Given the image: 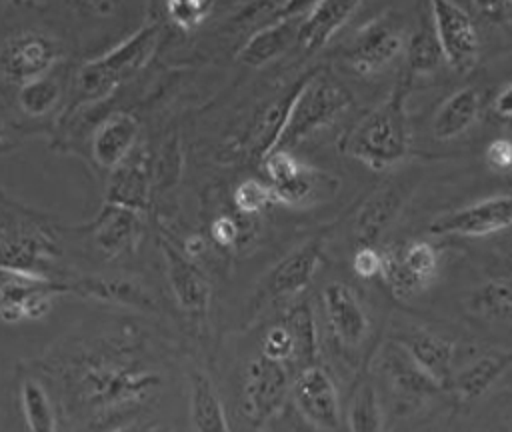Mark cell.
<instances>
[{"instance_id": "cell-1", "label": "cell", "mask_w": 512, "mask_h": 432, "mask_svg": "<svg viewBox=\"0 0 512 432\" xmlns=\"http://www.w3.org/2000/svg\"><path fill=\"white\" fill-rule=\"evenodd\" d=\"M404 102L406 88L398 84L384 102L356 122L342 140V150L374 170L398 164L410 146Z\"/></svg>"}, {"instance_id": "cell-2", "label": "cell", "mask_w": 512, "mask_h": 432, "mask_svg": "<svg viewBox=\"0 0 512 432\" xmlns=\"http://www.w3.org/2000/svg\"><path fill=\"white\" fill-rule=\"evenodd\" d=\"M78 386L96 410H116L144 402L162 384V376L136 360L100 356L82 366Z\"/></svg>"}, {"instance_id": "cell-3", "label": "cell", "mask_w": 512, "mask_h": 432, "mask_svg": "<svg viewBox=\"0 0 512 432\" xmlns=\"http://www.w3.org/2000/svg\"><path fill=\"white\" fill-rule=\"evenodd\" d=\"M350 92L322 74H308L290 96L284 122L272 142V150H290L302 138L330 124L350 106Z\"/></svg>"}, {"instance_id": "cell-4", "label": "cell", "mask_w": 512, "mask_h": 432, "mask_svg": "<svg viewBox=\"0 0 512 432\" xmlns=\"http://www.w3.org/2000/svg\"><path fill=\"white\" fill-rule=\"evenodd\" d=\"M158 34V24L142 26L110 52L82 64L76 74V94L80 102L100 100L118 84L132 78L154 52Z\"/></svg>"}, {"instance_id": "cell-5", "label": "cell", "mask_w": 512, "mask_h": 432, "mask_svg": "<svg viewBox=\"0 0 512 432\" xmlns=\"http://www.w3.org/2000/svg\"><path fill=\"white\" fill-rule=\"evenodd\" d=\"M66 292L68 282L0 266V320L6 324L38 320L50 310L54 296Z\"/></svg>"}, {"instance_id": "cell-6", "label": "cell", "mask_w": 512, "mask_h": 432, "mask_svg": "<svg viewBox=\"0 0 512 432\" xmlns=\"http://www.w3.org/2000/svg\"><path fill=\"white\" fill-rule=\"evenodd\" d=\"M60 42L42 30H18L0 46V72L16 84L46 76L60 60Z\"/></svg>"}, {"instance_id": "cell-7", "label": "cell", "mask_w": 512, "mask_h": 432, "mask_svg": "<svg viewBox=\"0 0 512 432\" xmlns=\"http://www.w3.org/2000/svg\"><path fill=\"white\" fill-rule=\"evenodd\" d=\"M290 374L280 362L254 358L244 374L242 386V410L252 426H264L272 416L280 412L290 394Z\"/></svg>"}, {"instance_id": "cell-8", "label": "cell", "mask_w": 512, "mask_h": 432, "mask_svg": "<svg viewBox=\"0 0 512 432\" xmlns=\"http://www.w3.org/2000/svg\"><path fill=\"white\" fill-rule=\"evenodd\" d=\"M290 396L300 416L320 432H336L340 426L338 390L320 364L300 368L290 384Z\"/></svg>"}, {"instance_id": "cell-9", "label": "cell", "mask_w": 512, "mask_h": 432, "mask_svg": "<svg viewBox=\"0 0 512 432\" xmlns=\"http://www.w3.org/2000/svg\"><path fill=\"white\" fill-rule=\"evenodd\" d=\"M406 48L404 24L392 12H386L366 24L348 44L344 56L360 74H372L390 64Z\"/></svg>"}, {"instance_id": "cell-10", "label": "cell", "mask_w": 512, "mask_h": 432, "mask_svg": "<svg viewBox=\"0 0 512 432\" xmlns=\"http://www.w3.org/2000/svg\"><path fill=\"white\" fill-rule=\"evenodd\" d=\"M428 8L444 62L458 72H466L478 56V34L472 16L456 2L434 0Z\"/></svg>"}, {"instance_id": "cell-11", "label": "cell", "mask_w": 512, "mask_h": 432, "mask_svg": "<svg viewBox=\"0 0 512 432\" xmlns=\"http://www.w3.org/2000/svg\"><path fill=\"white\" fill-rule=\"evenodd\" d=\"M512 224V194H496L434 218L428 230L436 236H486Z\"/></svg>"}, {"instance_id": "cell-12", "label": "cell", "mask_w": 512, "mask_h": 432, "mask_svg": "<svg viewBox=\"0 0 512 432\" xmlns=\"http://www.w3.org/2000/svg\"><path fill=\"white\" fill-rule=\"evenodd\" d=\"M262 160L274 202L286 206L306 204L314 196L318 182L328 180V174L300 162L290 150H272Z\"/></svg>"}, {"instance_id": "cell-13", "label": "cell", "mask_w": 512, "mask_h": 432, "mask_svg": "<svg viewBox=\"0 0 512 432\" xmlns=\"http://www.w3.org/2000/svg\"><path fill=\"white\" fill-rule=\"evenodd\" d=\"M160 248L166 262L168 284L174 292L178 306L194 316L204 314L210 302V284L206 276L186 252H182L168 240H160Z\"/></svg>"}, {"instance_id": "cell-14", "label": "cell", "mask_w": 512, "mask_h": 432, "mask_svg": "<svg viewBox=\"0 0 512 432\" xmlns=\"http://www.w3.org/2000/svg\"><path fill=\"white\" fill-rule=\"evenodd\" d=\"M322 306L332 334L346 346H356L368 332V316L352 288L332 280L322 290Z\"/></svg>"}, {"instance_id": "cell-15", "label": "cell", "mask_w": 512, "mask_h": 432, "mask_svg": "<svg viewBox=\"0 0 512 432\" xmlns=\"http://www.w3.org/2000/svg\"><path fill=\"white\" fill-rule=\"evenodd\" d=\"M394 342L440 386L444 388L452 380L454 344L424 328H412L400 332Z\"/></svg>"}, {"instance_id": "cell-16", "label": "cell", "mask_w": 512, "mask_h": 432, "mask_svg": "<svg viewBox=\"0 0 512 432\" xmlns=\"http://www.w3.org/2000/svg\"><path fill=\"white\" fill-rule=\"evenodd\" d=\"M322 246V238H312L284 256L270 272L268 292L272 296H294L302 292L320 266Z\"/></svg>"}, {"instance_id": "cell-17", "label": "cell", "mask_w": 512, "mask_h": 432, "mask_svg": "<svg viewBox=\"0 0 512 432\" xmlns=\"http://www.w3.org/2000/svg\"><path fill=\"white\" fill-rule=\"evenodd\" d=\"M140 134L138 120L128 112H114L102 120L92 138V154L98 166L114 170L128 160Z\"/></svg>"}, {"instance_id": "cell-18", "label": "cell", "mask_w": 512, "mask_h": 432, "mask_svg": "<svg viewBox=\"0 0 512 432\" xmlns=\"http://www.w3.org/2000/svg\"><path fill=\"white\" fill-rule=\"evenodd\" d=\"M306 8L300 12L276 18L274 22H268L266 26L258 28L238 50L236 58L248 66H264L270 60L278 58L282 52H286V48L296 44L298 26Z\"/></svg>"}, {"instance_id": "cell-19", "label": "cell", "mask_w": 512, "mask_h": 432, "mask_svg": "<svg viewBox=\"0 0 512 432\" xmlns=\"http://www.w3.org/2000/svg\"><path fill=\"white\" fill-rule=\"evenodd\" d=\"M358 6H360L358 2H330V0L308 4L298 26L296 46L308 52L320 50L352 18Z\"/></svg>"}, {"instance_id": "cell-20", "label": "cell", "mask_w": 512, "mask_h": 432, "mask_svg": "<svg viewBox=\"0 0 512 432\" xmlns=\"http://www.w3.org/2000/svg\"><path fill=\"white\" fill-rule=\"evenodd\" d=\"M54 242L40 230H10L0 234V266L42 272V266L50 264L54 258Z\"/></svg>"}, {"instance_id": "cell-21", "label": "cell", "mask_w": 512, "mask_h": 432, "mask_svg": "<svg viewBox=\"0 0 512 432\" xmlns=\"http://www.w3.org/2000/svg\"><path fill=\"white\" fill-rule=\"evenodd\" d=\"M140 212L122 208L116 204H108L102 208L94 222V240L98 248L116 258L124 250H130L134 242H138L140 234Z\"/></svg>"}, {"instance_id": "cell-22", "label": "cell", "mask_w": 512, "mask_h": 432, "mask_svg": "<svg viewBox=\"0 0 512 432\" xmlns=\"http://www.w3.org/2000/svg\"><path fill=\"white\" fill-rule=\"evenodd\" d=\"M512 366V350L506 352H486L466 364L460 372L452 374V388L456 394L470 402L484 396L496 380Z\"/></svg>"}, {"instance_id": "cell-23", "label": "cell", "mask_w": 512, "mask_h": 432, "mask_svg": "<svg viewBox=\"0 0 512 432\" xmlns=\"http://www.w3.org/2000/svg\"><path fill=\"white\" fill-rule=\"evenodd\" d=\"M190 422L194 432H232L220 394L202 370L190 374Z\"/></svg>"}, {"instance_id": "cell-24", "label": "cell", "mask_w": 512, "mask_h": 432, "mask_svg": "<svg viewBox=\"0 0 512 432\" xmlns=\"http://www.w3.org/2000/svg\"><path fill=\"white\" fill-rule=\"evenodd\" d=\"M382 364L392 388L408 398H422L440 390V386L392 340L384 354Z\"/></svg>"}, {"instance_id": "cell-25", "label": "cell", "mask_w": 512, "mask_h": 432, "mask_svg": "<svg viewBox=\"0 0 512 432\" xmlns=\"http://www.w3.org/2000/svg\"><path fill=\"white\" fill-rule=\"evenodd\" d=\"M480 90L474 86H466L456 90L452 96L444 100L432 120V134L438 140H450L466 132L480 112Z\"/></svg>"}, {"instance_id": "cell-26", "label": "cell", "mask_w": 512, "mask_h": 432, "mask_svg": "<svg viewBox=\"0 0 512 432\" xmlns=\"http://www.w3.org/2000/svg\"><path fill=\"white\" fill-rule=\"evenodd\" d=\"M68 292L102 302H116L146 310L154 308V298L150 296V292L134 280L124 278H82L76 282H68Z\"/></svg>"}, {"instance_id": "cell-27", "label": "cell", "mask_w": 512, "mask_h": 432, "mask_svg": "<svg viewBox=\"0 0 512 432\" xmlns=\"http://www.w3.org/2000/svg\"><path fill=\"white\" fill-rule=\"evenodd\" d=\"M148 170L140 160H124L112 170L108 184V204L142 212L148 202Z\"/></svg>"}, {"instance_id": "cell-28", "label": "cell", "mask_w": 512, "mask_h": 432, "mask_svg": "<svg viewBox=\"0 0 512 432\" xmlns=\"http://www.w3.org/2000/svg\"><path fill=\"white\" fill-rule=\"evenodd\" d=\"M400 206V198L394 188H386L376 192L360 210L356 218V234L362 244H370L382 234V230L390 224L396 210Z\"/></svg>"}, {"instance_id": "cell-29", "label": "cell", "mask_w": 512, "mask_h": 432, "mask_svg": "<svg viewBox=\"0 0 512 432\" xmlns=\"http://www.w3.org/2000/svg\"><path fill=\"white\" fill-rule=\"evenodd\" d=\"M348 430L350 432H384V412L376 386L368 380L360 382L350 398L348 406Z\"/></svg>"}, {"instance_id": "cell-30", "label": "cell", "mask_w": 512, "mask_h": 432, "mask_svg": "<svg viewBox=\"0 0 512 432\" xmlns=\"http://www.w3.org/2000/svg\"><path fill=\"white\" fill-rule=\"evenodd\" d=\"M20 406L30 432H56V414L50 396L38 380L26 378L20 384Z\"/></svg>"}, {"instance_id": "cell-31", "label": "cell", "mask_w": 512, "mask_h": 432, "mask_svg": "<svg viewBox=\"0 0 512 432\" xmlns=\"http://www.w3.org/2000/svg\"><path fill=\"white\" fill-rule=\"evenodd\" d=\"M286 326L290 328L294 336V362H298L302 368L316 364L318 356V332H316V322H314V312L308 302L298 304L296 308L290 310L288 318L284 320Z\"/></svg>"}, {"instance_id": "cell-32", "label": "cell", "mask_w": 512, "mask_h": 432, "mask_svg": "<svg viewBox=\"0 0 512 432\" xmlns=\"http://www.w3.org/2000/svg\"><path fill=\"white\" fill-rule=\"evenodd\" d=\"M406 50H408V64L414 72H430L444 60L434 26H432L430 8H428V16H424L418 28L410 34L406 42Z\"/></svg>"}, {"instance_id": "cell-33", "label": "cell", "mask_w": 512, "mask_h": 432, "mask_svg": "<svg viewBox=\"0 0 512 432\" xmlns=\"http://www.w3.org/2000/svg\"><path fill=\"white\" fill-rule=\"evenodd\" d=\"M62 96V86L54 76H42L32 82H26L18 90V106L28 116H46L56 108Z\"/></svg>"}, {"instance_id": "cell-34", "label": "cell", "mask_w": 512, "mask_h": 432, "mask_svg": "<svg viewBox=\"0 0 512 432\" xmlns=\"http://www.w3.org/2000/svg\"><path fill=\"white\" fill-rule=\"evenodd\" d=\"M398 252V258L406 272L422 286V290L434 280L438 270L436 248L426 240H412L404 244Z\"/></svg>"}, {"instance_id": "cell-35", "label": "cell", "mask_w": 512, "mask_h": 432, "mask_svg": "<svg viewBox=\"0 0 512 432\" xmlns=\"http://www.w3.org/2000/svg\"><path fill=\"white\" fill-rule=\"evenodd\" d=\"M470 308L480 314H512V278H496L476 288Z\"/></svg>"}, {"instance_id": "cell-36", "label": "cell", "mask_w": 512, "mask_h": 432, "mask_svg": "<svg viewBox=\"0 0 512 432\" xmlns=\"http://www.w3.org/2000/svg\"><path fill=\"white\" fill-rule=\"evenodd\" d=\"M382 280L388 284L392 294L396 298H410L418 292H422V286L406 272L402 266L398 252L396 250H386L382 252V270H380Z\"/></svg>"}, {"instance_id": "cell-37", "label": "cell", "mask_w": 512, "mask_h": 432, "mask_svg": "<svg viewBox=\"0 0 512 432\" xmlns=\"http://www.w3.org/2000/svg\"><path fill=\"white\" fill-rule=\"evenodd\" d=\"M272 202L274 194L270 184L258 178H246L234 190V206L242 214H256Z\"/></svg>"}, {"instance_id": "cell-38", "label": "cell", "mask_w": 512, "mask_h": 432, "mask_svg": "<svg viewBox=\"0 0 512 432\" xmlns=\"http://www.w3.org/2000/svg\"><path fill=\"white\" fill-rule=\"evenodd\" d=\"M262 356L270 358L274 362L286 364L294 360L296 354V346H294V336L290 332V328L286 326V322H278L274 326H270L262 338Z\"/></svg>"}, {"instance_id": "cell-39", "label": "cell", "mask_w": 512, "mask_h": 432, "mask_svg": "<svg viewBox=\"0 0 512 432\" xmlns=\"http://www.w3.org/2000/svg\"><path fill=\"white\" fill-rule=\"evenodd\" d=\"M210 12H212V4L202 0H180V2L174 0L166 4V16L182 30L196 28L208 18Z\"/></svg>"}, {"instance_id": "cell-40", "label": "cell", "mask_w": 512, "mask_h": 432, "mask_svg": "<svg viewBox=\"0 0 512 432\" xmlns=\"http://www.w3.org/2000/svg\"><path fill=\"white\" fill-rule=\"evenodd\" d=\"M352 268L360 278L378 276L382 270V252L370 244H362L352 256Z\"/></svg>"}, {"instance_id": "cell-41", "label": "cell", "mask_w": 512, "mask_h": 432, "mask_svg": "<svg viewBox=\"0 0 512 432\" xmlns=\"http://www.w3.org/2000/svg\"><path fill=\"white\" fill-rule=\"evenodd\" d=\"M486 164L496 172L512 170V142L508 138H496L486 146Z\"/></svg>"}, {"instance_id": "cell-42", "label": "cell", "mask_w": 512, "mask_h": 432, "mask_svg": "<svg viewBox=\"0 0 512 432\" xmlns=\"http://www.w3.org/2000/svg\"><path fill=\"white\" fill-rule=\"evenodd\" d=\"M210 238L220 248H230L240 238V224L234 218H230V216H218L210 224Z\"/></svg>"}, {"instance_id": "cell-43", "label": "cell", "mask_w": 512, "mask_h": 432, "mask_svg": "<svg viewBox=\"0 0 512 432\" xmlns=\"http://www.w3.org/2000/svg\"><path fill=\"white\" fill-rule=\"evenodd\" d=\"M494 112L502 118H512V84L498 92L494 100Z\"/></svg>"}, {"instance_id": "cell-44", "label": "cell", "mask_w": 512, "mask_h": 432, "mask_svg": "<svg viewBox=\"0 0 512 432\" xmlns=\"http://www.w3.org/2000/svg\"><path fill=\"white\" fill-rule=\"evenodd\" d=\"M498 8L504 12L502 16H504V18H508V20L512 22V2H506V4H498Z\"/></svg>"}, {"instance_id": "cell-45", "label": "cell", "mask_w": 512, "mask_h": 432, "mask_svg": "<svg viewBox=\"0 0 512 432\" xmlns=\"http://www.w3.org/2000/svg\"><path fill=\"white\" fill-rule=\"evenodd\" d=\"M116 432H146V430L136 428V426H126V428H120V430H116Z\"/></svg>"}, {"instance_id": "cell-46", "label": "cell", "mask_w": 512, "mask_h": 432, "mask_svg": "<svg viewBox=\"0 0 512 432\" xmlns=\"http://www.w3.org/2000/svg\"><path fill=\"white\" fill-rule=\"evenodd\" d=\"M4 136H6V126H4V120H2V116H0V142L4 140Z\"/></svg>"}]
</instances>
